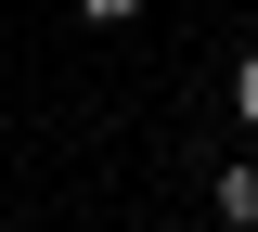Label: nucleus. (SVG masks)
<instances>
[{
	"instance_id": "nucleus-2",
	"label": "nucleus",
	"mask_w": 258,
	"mask_h": 232,
	"mask_svg": "<svg viewBox=\"0 0 258 232\" xmlns=\"http://www.w3.org/2000/svg\"><path fill=\"white\" fill-rule=\"evenodd\" d=\"M232 103H245V129H258V52H245V65H232Z\"/></svg>"
},
{
	"instance_id": "nucleus-3",
	"label": "nucleus",
	"mask_w": 258,
	"mask_h": 232,
	"mask_svg": "<svg viewBox=\"0 0 258 232\" xmlns=\"http://www.w3.org/2000/svg\"><path fill=\"white\" fill-rule=\"evenodd\" d=\"M78 13H91V26H129V13H142V0H78Z\"/></svg>"
},
{
	"instance_id": "nucleus-1",
	"label": "nucleus",
	"mask_w": 258,
	"mask_h": 232,
	"mask_svg": "<svg viewBox=\"0 0 258 232\" xmlns=\"http://www.w3.org/2000/svg\"><path fill=\"white\" fill-rule=\"evenodd\" d=\"M220 219H232V232H258V155H245V168H220Z\"/></svg>"
}]
</instances>
